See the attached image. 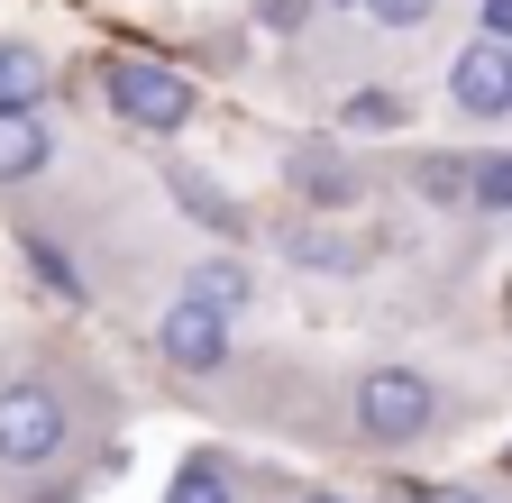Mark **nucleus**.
I'll return each mask as SVG.
<instances>
[{
    "label": "nucleus",
    "mask_w": 512,
    "mask_h": 503,
    "mask_svg": "<svg viewBox=\"0 0 512 503\" xmlns=\"http://www.w3.org/2000/svg\"><path fill=\"white\" fill-rule=\"evenodd\" d=\"M183 293H192V302H211V311H220V321H238V311L256 302V275H247L238 257H202V266H192V275H183Z\"/></svg>",
    "instance_id": "nucleus-10"
},
{
    "label": "nucleus",
    "mask_w": 512,
    "mask_h": 503,
    "mask_svg": "<svg viewBox=\"0 0 512 503\" xmlns=\"http://www.w3.org/2000/svg\"><path fill=\"white\" fill-rule=\"evenodd\" d=\"M275 247H284L293 266H311V275H357V266L375 257V238L330 229V220H293V229H275Z\"/></svg>",
    "instance_id": "nucleus-7"
},
{
    "label": "nucleus",
    "mask_w": 512,
    "mask_h": 503,
    "mask_svg": "<svg viewBox=\"0 0 512 503\" xmlns=\"http://www.w3.org/2000/svg\"><path fill=\"white\" fill-rule=\"evenodd\" d=\"M165 193L202 220V229H220V238H238L247 229V211H238V193H220V183L202 174V165H183V156H165Z\"/></svg>",
    "instance_id": "nucleus-8"
},
{
    "label": "nucleus",
    "mask_w": 512,
    "mask_h": 503,
    "mask_svg": "<svg viewBox=\"0 0 512 503\" xmlns=\"http://www.w3.org/2000/svg\"><path fill=\"white\" fill-rule=\"evenodd\" d=\"M256 19H266V28H302L311 0H256Z\"/></svg>",
    "instance_id": "nucleus-18"
},
{
    "label": "nucleus",
    "mask_w": 512,
    "mask_h": 503,
    "mask_svg": "<svg viewBox=\"0 0 512 503\" xmlns=\"http://www.w3.org/2000/svg\"><path fill=\"white\" fill-rule=\"evenodd\" d=\"M503 467H512V449H503Z\"/></svg>",
    "instance_id": "nucleus-22"
},
{
    "label": "nucleus",
    "mask_w": 512,
    "mask_h": 503,
    "mask_svg": "<svg viewBox=\"0 0 512 503\" xmlns=\"http://www.w3.org/2000/svg\"><path fill=\"white\" fill-rule=\"evenodd\" d=\"M165 503H238V476H229V458H183L174 467V485H165Z\"/></svg>",
    "instance_id": "nucleus-11"
},
{
    "label": "nucleus",
    "mask_w": 512,
    "mask_h": 503,
    "mask_svg": "<svg viewBox=\"0 0 512 503\" xmlns=\"http://www.w3.org/2000/svg\"><path fill=\"white\" fill-rule=\"evenodd\" d=\"M46 156H55V129L37 110H0V183H28V174H46Z\"/></svg>",
    "instance_id": "nucleus-9"
},
{
    "label": "nucleus",
    "mask_w": 512,
    "mask_h": 503,
    "mask_svg": "<svg viewBox=\"0 0 512 503\" xmlns=\"http://www.w3.org/2000/svg\"><path fill=\"white\" fill-rule=\"evenodd\" d=\"M293 503H348V494H320V485H311V494H293Z\"/></svg>",
    "instance_id": "nucleus-21"
},
{
    "label": "nucleus",
    "mask_w": 512,
    "mask_h": 503,
    "mask_svg": "<svg viewBox=\"0 0 512 503\" xmlns=\"http://www.w3.org/2000/svg\"><path fill=\"white\" fill-rule=\"evenodd\" d=\"M412 183H421L430 202H467V156H421Z\"/></svg>",
    "instance_id": "nucleus-15"
},
{
    "label": "nucleus",
    "mask_w": 512,
    "mask_h": 503,
    "mask_svg": "<svg viewBox=\"0 0 512 503\" xmlns=\"http://www.w3.org/2000/svg\"><path fill=\"white\" fill-rule=\"evenodd\" d=\"M357 10H375L384 28H421V19L439 10V0H357Z\"/></svg>",
    "instance_id": "nucleus-17"
},
{
    "label": "nucleus",
    "mask_w": 512,
    "mask_h": 503,
    "mask_svg": "<svg viewBox=\"0 0 512 503\" xmlns=\"http://www.w3.org/2000/svg\"><path fill=\"white\" fill-rule=\"evenodd\" d=\"M421 503H485V494H467V485H439V494H421Z\"/></svg>",
    "instance_id": "nucleus-20"
},
{
    "label": "nucleus",
    "mask_w": 512,
    "mask_h": 503,
    "mask_svg": "<svg viewBox=\"0 0 512 503\" xmlns=\"http://www.w3.org/2000/svg\"><path fill=\"white\" fill-rule=\"evenodd\" d=\"M156 348H165L174 375H220V366H229V321H220L211 302H192V293H183V302H165Z\"/></svg>",
    "instance_id": "nucleus-4"
},
{
    "label": "nucleus",
    "mask_w": 512,
    "mask_h": 503,
    "mask_svg": "<svg viewBox=\"0 0 512 503\" xmlns=\"http://www.w3.org/2000/svg\"><path fill=\"white\" fill-rule=\"evenodd\" d=\"M64 439H74L64 394L46 385V375H10V385H0V467H10V476H37V467L64 458Z\"/></svg>",
    "instance_id": "nucleus-2"
},
{
    "label": "nucleus",
    "mask_w": 512,
    "mask_h": 503,
    "mask_svg": "<svg viewBox=\"0 0 512 503\" xmlns=\"http://www.w3.org/2000/svg\"><path fill=\"white\" fill-rule=\"evenodd\" d=\"M339 119H348V129H403V101L394 92H348Z\"/></svg>",
    "instance_id": "nucleus-16"
},
{
    "label": "nucleus",
    "mask_w": 512,
    "mask_h": 503,
    "mask_svg": "<svg viewBox=\"0 0 512 503\" xmlns=\"http://www.w3.org/2000/svg\"><path fill=\"white\" fill-rule=\"evenodd\" d=\"M46 83H55V74H46L37 46H0V110H37Z\"/></svg>",
    "instance_id": "nucleus-12"
},
{
    "label": "nucleus",
    "mask_w": 512,
    "mask_h": 503,
    "mask_svg": "<svg viewBox=\"0 0 512 503\" xmlns=\"http://www.w3.org/2000/svg\"><path fill=\"white\" fill-rule=\"evenodd\" d=\"M467 202L476 211H512V156H467Z\"/></svg>",
    "instance_id": "nucleus-13"
},
{
    "label": "nucleus",
    "mask_w": 512,
    "mask_h": 503,
    "mask_svg": "<svg viewBox=\"0 0 512 503\" xmlns=\"http://www.w3.org/2000/svg\"><path fill=\"white\" fill-rule=\"evenodd\" d=\"M110 101H119V119H138V129H156V138H174L192 110V83L174 74V65H147V55H119L110 65Z\"/></svg>",
    "instance_id": "nucleus-3"
},
{
    "label": "nucleus",
    "mask_w": 512,
    "mask_h": 503,
    "mask_svg": "<svg viewBox=\"0 0 512 503\" xmlns=\"http://www.w3.org/2000/svg\"><path fill=\"white\" fill-rule=\"evenodd\" d=\"M476 19H485V37H494V46H512V0H485Z\"/></svg>",
    "instance_id": "nucleus-19"
},
{
    "label": "nucleus",
    "mask_w": 512,
    "mask_h": 503,
    "mask_svg": "<svg viewBox=\"0 0 512 503\" xmlns=\"http://www.w3.org/2000/svg\"><path fill=\"white\" fill-rule=\"evenodd\" d=\"M19 247H28V266H37V275H46L64 302H83V275H74V257H55V238H46V229H19Z\"/></svg>",
    "instance_id": "nucleus-14"
},
{
    "label": "nucleus",
    "mask_w": 512,
    "mask_h": 503,
    "mask_svg": "<svg viewBox=\"0 0 512 503\" xmlns=\"http://www.w3.org/2000/svg\"><path fill=\"white\" fill-rule=\"evenodd\" d=\"M448 101H458L467 119H512V46L476 37L458 65H448Z\"/></svg>",
    "instance_id": "nucleus-5"
},
{
    "label": "nucleus",
    "mask_w": 512,
    "mask_h": 503,
    "mask_svg": "<svg viewBox=\"0 0 512 503\" xmlns=\"http://www.w3.org/2000/svg\"><path fill=\"white\" fill-rule=\"evenodd\" d=\"M348 412H357L366 449H412L421 430H439V385H430L421 366H366L357 394H348Z\"/></svg>",
    "instance_id": "nucleus-1"
},
{
    "label": "nucleus",
    "mask_w": 512,
    "mask_h": 503,
    "mask_svg": "<svg viewBox=\"0 0 512 503\" xmlns=\"http://www.w3.org/2000/svg\"><path fill=\"white\" fill-rule=\"evenodd\" d=\"M284 183H293V193L311 202V211H348L357 193H366V174L330 147V138H302L293 156H284Z\"/></svg>",
    "instance_id": "nucleus-6"
}]
</instances>
